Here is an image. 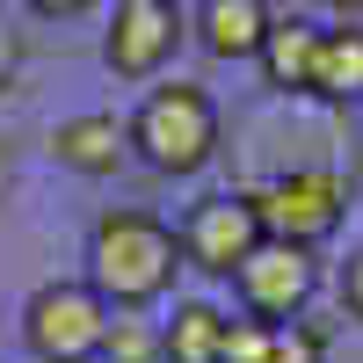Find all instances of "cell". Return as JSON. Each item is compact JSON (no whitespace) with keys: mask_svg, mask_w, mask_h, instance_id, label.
Masks as SVG:
<instances>
[{"mask_svg":"<svg viewBox=\"0 0 363 363\" xmlns=\"http://www.w3.org/2000/svg\"><path fill=\"white\" fill-rule=\"evenodd\" d=\"M182 240L167 218L153 211H102L95 225H87V284L109 313H145L160 306L182 277Z\"/></svg>","mask_w":363,"mask_h":363,"instance_id":"1","label":"cell"},{"mask_svg":"<svg viewBox=\"0 0 363 363\" xmlns=\"http://www.w3.org/2000/svg\"><path fill=\"white\" fill-rule=\"evenodd\" d=\"M131 153L153 174H203L218 153V102L196 80H167L131 116Z\"/></svg>","mask_w":363,"mask_h":363,"instance_id":"2","label":"cell"},{"mask_svg":"<svg viewBox=\"0 0 363 363\" xmlns=\"http://www.w3.org/2000/svg\"><path fill=\"white\" fill-rule=\"evenodd\" d=\"M102 335H109V306L95 298V284H73V277H58V284H37L29 291V306H22V342L37 363H95L102 356Z\"/></svg>","mask_w":363,"mask_h":363,"instance_id":"3","label":"cell"},{"mask_svg":"<svg viewBox=\"0 0 363 363\" xmlns=\"http://www.w3.org/2000/svg\"><path fill=\"white\" fill-rule=\"evenodd\" d=\"M174 240H182V262H189V269H203V277L233 284V269L269 240V225H262L255 189H218V196L189 203V218L174 225Z\"/></svg>","mask_w":363,"mask_h":363,"instance_id":"4","label":"cell"},{"mask_svg":"<svg viewBox=\"0 0 363 363\" xmlns=\"http://www.w3.org/2000/svg\"><path fill=\"white\" fill-rule=\"evenodd\" d=\"M233 298H240V313L262 320V327L306 320V306L320 298V255L291 247V240H262V247L233 269Z\"/></svg>","mask_w":363,"mask_h":363,"instance_id":"5","label":"cell"},{"mask_svg":"<svg viewBox=\"0 0 363 363\" xmlns=\"http://www.w3.org/2000/svg\"><path fill=\"white\" fill-rule=\"evenodd\" d=\"M255 203H262L269 240H291V247H320L349 218V189L335 167H284L269 189H255Z\"/></svg>","mask_w":363,"mask_h":363,"instance_id":"6","label":"cell"},{"mask_svg":"<svg viewBox=\"0 0 363 363\" xmlns=\"http://www.w3.org/2000/svg\"><path fill=\"white\" fill-rule=\"evenodd\" d=\"M174 44H182V8H167V0H116L102 58H109V73H124V80H153L174 58Z\"/></svg>","mask_w":363,"mask_h":363,"instance_id":"7","label":"cell"},{"mask_svg":"<svg viewBox=\"0 0 363 363\" xmlns=\"http://www.w3.org/2000/svg\"><path fill=\"white\" fill-rule=\"evenodd\" d=\"M51 160L73 174H116L131 160V124L109 109H80L66 124H51Z\"/></svg>","mask_w":363,"mask_h":363,"instance_id":"8","label":"cell"},{"mask_svg":"<svg viewBox=\"0 0 363 363\" xmlns=\"http://www.w3.org/2000/svg\"><path fill=\"white\" fill-rule=\"evenodd\" d=\"M262 80L277 87V95H313V66H320V22L306 15H277V29H269V44L255 51Z\"/></svg>","mask_w":363,"mask_h":363,"instance_id":"9","label":"cell"},{"mask_svg":"<svg viewBox=\"0 0 363 363\" xmlns=\"http://www.w3.org/2000/svg\"><path fill=\"white\" fill-rule=\"evenodd\" d=\"M269 29H277L269 0H203L196 8V44L211 58H255L269 44Z\"/></svg>","mask_w":363,"mask_h":363,"instance_id":"10","label":"cell"},{"mask_svg":"<svg viewBox=\"0 0 363 363\" xmlns=\"http://www.w3.org/2000/svg\"><path fill=\"white\" fill-rule=\"evenodd\" d=\"M225 327L233 313L211 298H182L174 320L160 327V363H225Z\"/></svg>","mask_w":363,"mask_h":363,"instance_id":"11","label":"cell"},{"mask_svg":"<svg viewBox=\"0 0 363 363\" xmlns=\"http://www.w3.org/2000/svg\"><path fill=\"white\" fill-rule=\"evenodd\" d=\"M320 102H363V22L320 29V66H313Z\"/></svg>","mask_w":363,"mask_h":363,"instance_id":"12","label":"cell"},{"mask_svg":"<svg viewBox=\"0 0 363 363\" xmlns=\"http://www.w3.org/2000/svg\"><path fill=\"white\" fill-rule=\"evenodd\" d=\"M95 363H160V327L138 320V313H109V335Z\"/></svg>","mask_w":363,"mask_h":363,"instance_id":"13","label":"cell"},{"mask_svg":"<svg viewBox=\"0 0 363 363\" xmlns=\"http://www.w3.org/2000/svg\"><path fill=\"white\" fill-rule=\"evenodd\" d=\"M262 363H327V327H313V320L269 327V356Z\"/></svg>","mask_w":363,"mask_h":363,"instance_id":"14","label":"cell"},{"mask_svg":"<svg viewBox=\"0 0 363 363\" xmlns=\"http://www.w3.org/2000/svg\"><path fill=\"white\" fill-rule=\"evenodd\" d=\"M262 356H269V327L240 313V320L225 327V363H262Z\"/></svg>","mask_w":363,"mask_h":363,"instance_id":"15","label":"cell"},{"mask_svg":"<svg viewBox=\"0 0 363 363\" xmlns=\"http://www.w3.org/2000/svg\"><path fill=\"white\" fill-rule=\"evenodd\" d=\"M335 291H342V320H356V327H363V247H356V255L342 262Z\"/></svg>","mask_w":363,"mask_h":363,"instance_id":"16","label":"cell"},{"mask_svg":"<svg viewBox=\"0 0 363 363\" xmlns=\"http://www.w3.org/2000/svg\"><path fill=\"white\" fill-rule=\"evenodd\" d=\"M29 15H44V22H66V15H87L95 0H22Z\"/></svg>","mask_w":363,"mask_h":363,"instance_id":"17","label":"cell"},{"mask_svg":"<svg viewBox=\"0 0 363 363\" xmlns=\"http://www.w3.org/2000/svg\"><path fill=\"white\" fill-rule=\"evenodd\" d=\"M327 15H342V22H363V0H320Z\"/></svg>","mask_w":363,"mask_h":363,"instance_id":"18","label":"cell"},{"mask_svg":"<svg viewBox=\"0 0 363 363\" xmlns=\"http://www.w3.org/2000/svg\"><path fill=\"white\" fill-rule=\"evenodd\" d=\"M0 182H8V145H0Z\"/></svg>","mask_w":363,"mask_h":363,"instance_id":"19","label":"cell"},{"mask_svg":"<svg viewBox=\"0 0 363 363\" xmlns=\"http://www.w3.org/2000/svg\"><path fill=\"white\" fill-rule=\"evenodd\" d=\"M167 8H203V0H167Z\"/></svg>","mask_w":363,"mask_h":363,"instance_id":"20","label":"cell"}]
</instances>
